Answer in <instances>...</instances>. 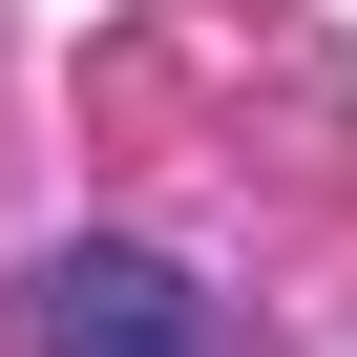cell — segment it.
Returning a JSON list of instances; mask_svg holds the SVG:
<instances>
[{"mask_svg": "<svg viewBox=\"0 0 357 357\" xmlns=\"http://www.w3.org/2000/svg\"><path fill=\"white\" fill-rule=\"evenodd\" d=\"M43 357H211V294L168 252H63L43 273Z\"/></svg>", "mask_w": 357, "mask_h": 357, "instance_id": "1", "label": "cell"}]
</instances>
